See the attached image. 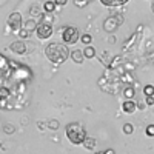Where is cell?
Returning a JSON list of instances; mask_svg holds the SVG:
<instances>
[{"label":"cell","mask_w":154,"mask_h":154,"mask_svg":"<svg viewBox=\"0 0 154 154\" xmlns=\"http://www.w3.org/2000/svg\"><path fill=\"white\" fill-rule=\"evenodd\" d=\"M45 56L49 62L56 63V65H60V63L66 62L68 56H69V51L66 48V45H62V43H49L45 48Z\"/></svg>","instance_id":"cell-1"},{"label":"cell","mask_w":154,"mask_h":154,"mask_svg":"<svg viewBox=\"0 0 154 154\" xmlns=\"http://www.w3.org/2000/svg\"><path fill=\"white\" fill-rule=\"evenodd\" d=\"M66 137L71 143L74 145H82L83 140L86 139V130L80 122H72L66 125Z\"/></svg>","instance_id":"cell-2"},{"label":"cell","mask_w":154,"mask_h":154,"mask_svg":"<svg viewBox=\"0 0 154 154\" xmlns=\"http://www.w3.org/2000/svg\"><path fill=\"white\" fill-rule=\"evenodd\" d=\"M62 40L65 45H74L79 42V38H80V34H79V29H77L75 26H65L62 31Z\"/></svg>","instance_id":"cell-3"},{"label":"cell","mask_w":154,"mask_h":154,"mask_svg":"<svg viewBox=\"0 0 154 154\" xmlns=\"http://www.w3.org/2000/svg\"><path fill=\"white\" fill-rule=\"evenodd\" d=\"M35 31H37V37L40 38V40H46V38H49L51 35H53L54 28H53V25H51V23L42 22V23H38V26H37Z\"/></svg>","instance_id":"cell-4"},{"label":"cell","mask_w":154,"mask_h":154,"mask_svg":"<svg viewBox=\"0 0 154 154\" xmlns=\"http://www.w3.org/2000/svg\"><path fill=\"white\" fill-rule=\"evenodd\" d=\"M23 26V22H22V14L20 12H12V14L8 17V28L12 32H19Z\"/></svg>","instance_id":"cell-5"},{"label":"cell","mask_w":154,"mask_h":154,"mask_svg":"<svg viewBox=\"0 0 154 154\" xmlns=\"http://www.w3.org/2000/svg\"><path fill=\"white\" fill-rule=\"evenodd\" d=\"M32 48H34V46H32L31 43H25L23 40H19V42H12V43L9 45V49L12 51V53L20 54V56L26 54V53H29V51H31Z\"/></svg>","instance_id":"cell-6"},{"label":"cell","mask_w":154,"mask_h":154,"mask_svg":"<svg viewBox=\"0 0 154 154\" xmlns=\"http://www.w3.org/2000/svg\"><path fill=\"white\" fill-rule=\"evenodd\" d=\"M123 22V17L122 16H111L108 17L105 22H103V29L106 32H112L119 28V25Z\"/></svg>","instance_id":"cell-7"},{"label":"cell","mask_w":154,"mask_h":154,"mask_svg":"<svg viewBox=\"0 0 154 154\" xmlns=\"http://www.w3.org/2000/svg\"><path fill=\"white\" fill-rule=\"evenodd\" d=\"M136 109H137V105H136V102H133V100H125L122 103V111L126 112V114H133Z\"/></svg>","instance_id":"cell-8"},{"label":"cell","mask_w":154,"mask_h":154,"mask_svg":"<svg viewBox=\"0 0 154 154\" xmlns=\"http://www.w3.org/2000/svg\"><path fill=\"white\" fill-rule=\"evenodd\" d=\"M82 53H83V57H86V59H94L96 57V48L91 45H86Z\"/></svg>","instance_id":"cell-9"},{"label":"cell","mask_w":154,"mask_h":154,"mask_svg":"<svg viewBox=\"0 0 154 154\" xmlns=\"http://www.w3.org/2000/svg\"><path fill=\"white\" fill-rule=\"evenodd\" d=\"M71 59H72V62H75V63H82L83 62V53H82V51L80 49H74V51H71Z\"/></svg>","instance_id":"cell-10"},{"label":"cell","mask_w":154,"mask_h":154,"mask_svg":"<svg viewBox=\"0 0 154 154\" xmlns=\"http://www.w3.org/2000/svg\"><path fill=\"white\" fill-rule=\"evenodd\" d=\"M56 2L54 0H46V2L43 3V9H45V12H48V14H51V12H54L56 11Z\"/></svg>","instance_id":"cell-11"},{"label":"cell","mask_w":154,"mask_h":154,"mask_svg":"<svg viewBox=\"0 0 154 154\" xmlns=\"http://www.w3.org/2000/svg\"><path fill=\"white\" fill-rule=\"evenodd\" d=\"M96 143H97V142H96V139L86 136V139L83 140V143H82V145H83L86 149H94V148H96Z\"/></svg>","instance_id":"cell-12"},{"label":"cell","mask_w":154,"mask_h":154,"mask_svg":"<svg viewBox=\"0 0 154 154\" xmlns=\"http://www.w3.org/2000/svg\"><path fill=\"white\" fill-rule=\"evenodd\" d=\"M23 28L26 29V31H29V32H32V31H35V29H37V22H35V20H32V19H29L26 23L23 25Z\"/></svg>","instance_id":"cell-13"},{"label":"cell","mask_w":154,"mask_h":154,"mask_svg":"<svg viewBox=\"0 0 154 154\" xmlns=\"http://www.w3.org/2000/svg\"><path fill=\"white\" fill-rule=\"evenodd\" d=\"M134 94H136V88H134V86H128V88L123 89V96H125V99H128V100H131V99L134 97Z\"/></svg>","instance_id":"cell-14"},{"label":"cell","mask_w":154,"mask_h":154,"mask_svg":"<svg viewBox=\"0 0 154 154\" xmlns=\"http://www.w3.org/2000/svg\"><path fill=\"white\" fill-rule=\"evenodd\" d=\"M79 40H80V42H82V43L86 46V45H91V42H93V37H91V34H82Z\"/></svg>","instance_id":"cell-15"},{"label":"cell","mask_w":154,"mask_h":154,"mask_svg":"<svg viewBox=\"0 0 154 154\" xmlns=\"http://www.w3.org/2000/svg\"><path fill=\"white\" fill-rule=\"evenodd\" d=\"M133 131H134V126H133L131 123H125V125H123V133H125L126 136H131Z\"/></svg>","instance_id":"cell-16"},{"label":"cell","mask_w":154,"mask_h":154,"mask_svg":"<svg viewBox=\"0 0 154 154\" xmlns=\"http://www.w3.org/2000/svg\"><path fill=\"white\" fill-rule=\"evenodd\" d=\"M49 130H59V120H56V119H51L49 122H48V125H46Z\"/></svg>","instance_id":"cell-17"},{"label":"cell","mask_w":154,"mask_h":154,"mask_svg":"<svg viewBox=\"0 0 154 154\" xmlns=\"http://www.w3.org/2000/svg\"><path fill=\"white\" fill-rule=\"evenodd\" d=\"M143 94L145 96H154V86L152 85H145L143 86Z\"/></svg>","instance_id":"cell-18"},{"label":"cell","mask_w":154,"mask_h":154,"mask_svg":"<svg viewBox=\"0 0 154 154\" xmlns=\"http://www.w3.org/2000/svg\"><path fill=\"white\" fill-rule=\"evenodd\" d=\"M9 94H11V91H9L8 88H0V99H6L8 100Z\"/></svg>","instance_id":"cell-19"},{"label":"cell","mask_w":154,"mask_h":154,"mask_svg":"<svg viewBox=\"0 0 154 154\" xmlns=\"http://www.w3.org/2000/svg\"><path fill=\"white\" fill-rule=\"evenodd\" d=\"M17 34H19V37H22V38H28V37L31 35V32H29V31H26L23 26H22V29H20Z\"/></svg>","instance_id":"cell-20"},{"label":"cell","mask_w":154,"mask_h":154,"mask_svg":"<svg viewBox=\"0 0 154 154\" xmlns=\"http://www.w3.org/2000/svg\"><path fill=\"white\" fill-rule=\"evenodd\" d=\"M3 131H5L6 134H12V133H14V126H12L11 123H5V126H3Z\"/></svg>","instance_id":"cell-21"},{"label":"cell","mask_w":154,"mask_h":154,"mask_svg":"<svg viewBox=\"0 0 154 154\" xmlns=\"http://www.w3.org/2000/svg\"><path fill=\"white\" fill-rule=\"evenodd\" d=\"M145 133H146L148 137H154V125H148L146 130H145Z\"/></svg>","instance_id":"cell-22"},{"label":"cell","mask_w":154,"mask_h":154,"mask_svg":"<svg viewBox=\"0 0 154 154\" xmlns=\"http://www.w3.org/2000/svg\"><path fill=\"white\" fill-rule=\"evenodd\" d=\"M145 103L146 105H154V96H145Z\"/></svg>","instance_id":"cell-23"},{"label":"cell","mask_w":154,"mask_h":154,"mask_svg":"<svg viewBox=\"0 0 154 154\" xmlns=\"http://www.w3.org/2000/svg\"><path fill=\"white\" fill-rule=\"evenodd\" d=\"M31 14L32 16H40V9H38V6H31Z\"/></svg>","instance_id":"cell-24"},{"label":"cell","mask_w":154,"mask_h":154,"mask_svg":"<svg viewBox=\"0 0 154 154\" xmlns=\"http://www.w3.org/2000/svg\"><path fill=\"white\" fill-rule=\"evenodd\" d=\"M128 0H112V6H117V5H123L126 3Z\"/></svg>","instance_id":"cell-25"},{"label":"cell","mask_w":154,"mask_h":154,"mask_svg":"<svg viewBox=\"0 0 154 154\" xmlns=\"http://www.w3.org/2000/svg\"><path fill=\"white\" fill-rule=\"evenodd\" d=\"M54 2H56V5H57V6H65L68 0H54Z\"/></svg>","instance_id":"cell-26"},{"label":"cell","mask_w":154,"mask_h":154,"mask_svg":"<svg viewBox=\"0 0 154 154\" xmlns=\"http://www.w3.org/2000/svg\"><path fill=\"white\" fill-rule=\"evenodd\" d=\"M105 6H112V0H100Z\"/></svg>","instance_id":"cell-27"},{"label":"cell","mask_w":154,"mask_h":154,"mask_svg":"<svg viewBox=\"0 0 154 154\" xmlns=\"http://www.w3.org/2000/svg\"><path fill=\"white\" fill-rule=\"evenodd\" d=\"M86 2H88V0H75V3L79 5V6H83V5H85Z\"/></svg>","instance_id":"cell-28"},{"label":"cell","mask_w":154,"mask_h":154,"mask_svg":"<svg viewBox=\"0 0 154 154\" xmlns=\"http://www.w3.org/2000/svg\"><path fill=\"white\" fill-rule=\"evenodd\" d=\"M103 154H116V151L109 148V149H106V151H103Z\"/></svg>","instance_id":"cell-29"},{"label":"cell","mask_w":154,"mask_h":154,"mask_svg":"<svg viewBox=\"0 0 154 154\" xmlns=\"http://www.w3.org/2000/svg\"><path fill=\"white\" fill-rule=\"evenodd\" d=\"M152 11H154V3H152Z\"/></svg>","instance_id":"cell-30"}]
</instances>
